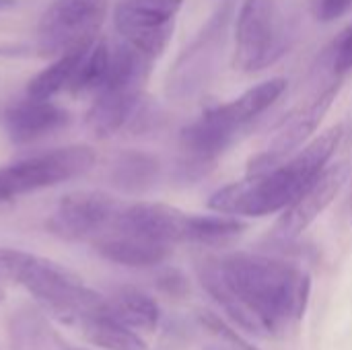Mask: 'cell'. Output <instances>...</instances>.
Segmentation results:
<instances>
[{
  "mask_svg": "<svg viewBox=\"0 0 352 350\" xmlns=\"http://www.w3.org/2000/svg\"><path fill=\"white\" fill-rule=\"evenodd\" d=\"M19 285L64 324H78L107 307L105 297L89 289L80 276L45 258L33 256Z\"/></svg>",
  "mask_w": 352,
  "mask_h": 350,
  "instance_id": "277c9868",
  "label": "cell"
},
{
  "mask_svg": "<svg viewBox=\"0 0 352 350\" xmlns=\"http://www.w3.org/2000/svg\"><path fill=\"white\" fill-rule=\"evenodd\" d=\"M10 350H80L66 344L35 307H21L8 318Z\"/></svg>",
  "mask_w": 352,
  "mask_h": 350,
  "instance_id": "9a60e30c",
  "label": "cell"
},
{
  "mask_svg": "<svg viewBox=\"0 0 352 350\" xmlns=\"http://www.w3.org/2000/svg\"><path fill=\"white\" fill-rule=\"evenodd\" d=\"M80 326V334L95 344L97 349L103 350H148L146 342L140 338V334L128 326H124L122 322L113 320L105 311L89 316L85 320L78 322Z\"/></svg>",
  "mask_w": 352,
  "mask_h": 350,
  "instance_id": "ac0fdd59",
  "label": "cell"
},
{
  "mask_svg": "<svg viewBox=\"0 0 352 350\" xmlns=\"http://www.w3.org/2000/svg\"><path fill=\"white\" fill-rule=\"evenodd\" d=\"M89 45H82V47H76V50H70V52L58 56L47 68L37 72L27 85V97L52 99L60 91H68V85L74 76V70H76V66H78V62H80V58Z\"/></svg>",
  "mask_w": 352,
  "mask_h": 350,
  "instance_id": "ffe728a7",
  "label": "cell"
},
{
  "mask_svg": "<svg viewBox=\"0 0 352 350\" xmlns=\"http://www.w3.org/2000/svg\"><path fill=\"white\" fill-rule=\"evenodd\" d=\"M351 8L352 0H314V14L324 23L344 17Z\"/></svg>",
  "mask_w": 352,
  "mask_h": 350,
  "instance_id": "cb8c5ba5",
  "label": "cell"
},
{
  "mask_svg": "<svg viewBox=\"0 0 352 350\" xmlns=\"http://www.w3.org/2000/svg\"><path fill=\"white\" fill-rule=\"evenodd\" d=\"M31 258H33V254L21 252V250H10V248H0V285L2 283L19 285Z\"/></svg>",
  "mask_w": 352,
  "mask_h": 350,
  "instance_id": "7402d4cb",
  "label": "cell"
},
{
  "mask_svg": "<svg viewBox=\"0 0 352 350\" xmlns=\"http://www.w3.org/2000/svg\"><path fill=\"white\" fill-rule=\"evenodd\" d=\"M338 91H340V85L332 83L324 91H320L303 109H299L293 116V120H289L283 126V130L276 134L272 144L250 163V173L268 171V169L280 165L283 161H287L301 146H305V142L316 134V130L320 128L324 116L332 107Z\"/></svg>",
  "mask_w": 352,
  "mask_h": 350,
  "instance_id": "30bf717a",
  "label": "cell"
},
{
  "mask_svg": "<svg viewBox=\"0 0 352 350\" xmlns=\"http://www.w3.org/2000/svg\"><path fill=\"white\" fill-rule=\"evenodd\" d=\"M109 12V0H54L37 25L35 50L62 56L97 39Z\"/></svg>",
  "mask_w": 352,
  "mask_h": 350,
  "instance_id": "8992f818",
  "label": "cell"
},
{
  "mask_svg": "<svg viewBox=\"0 0 352 350\" xmlns=\"http://www.w3.org/2000/svg\"><path fill=\"white\" fill-rule=\"evenodd\" d=\"M157 175V161L142 153H124L118 157L111 182L116 188L124 192H140L148 188L153 177Z\"/></svg>",
  "mask_w": 352,
  "mask_h": 350,
  "instance_id": "44dd1931",
  "label": "cell"
},
{
  "mask_svg": "<svg viewBox=\"0 0 352 350\" xmlns=\"http://www.w3.org/2000/svg\"><path fill=\"white\" fill-rule=\"evenodd\" d=\"M16 6V0H0V10H10Z\"/></svg>",
  "mask_w": 352,
  "mask_h": 350,
  "instance_id": "484cf974",
  "label": "cell"
},
{
  "mask_svg": "<svg viewBox=\"0 0 352 350\" xmlns=\"http://www.w3.org/2000/svg\"><path fill=\"white\" fill-rule=\"evenodd\" d=\"M192 219L175 206L159 204V202H136L124 206L113 227L136 233L140 237L159 241V243H182L190 241L192 233Z\"/></svg>",
  "mask_w": 352,
  "mask_h": 350,
  "instance_id": "8fae6325",
  "label": "cell"
},
{
  "mask_svg": "<svg viewBox=\"0 0 352 350\" xmlns=\"http://www.w3.org/2000/svg\"><path fill=\"white\" fill-rule=\"evenodd\" d=\"M342 136V124L328 128L280 165L268 171L248 173L245 179L217 190L208 200V208L231 217H268L283 212L328 167Z\"/></svg>",
  "mask_w": 352,
  "mask_h": 350,
  "instance_id": "7a4b0ae2",
  "label": "cell"
},
{
  "mask_svg": "<svg viewBox=\"0 0 352 350\" xmlns=\"http://www.w3.org/2000/svg\"><path fill=\"white\" fill-rule=\"evenodd\" d=\"M93 248L101 258L120 266H130V268L159 266L171 254V245L140 237L136 233H130L118 227H111L99 237H95Z\"/></svg>",
  "mask_w": 352,
  "mask_h": 350,
  "instance_id": "4fadbf2b",
  "label": "cell"
},
{
  "mask_svg": "<svg viewBox=\"0 0 352 350\" xmlns=\"http://www.w3.org/2000/svg\"><path fill=\"white\" fill-rule=\"evenodd\" d=\"M182 4L184 0H122L113 23L124 41L155 60L171 41Z\"/></svg>",
  "mask_w": 352,
  "mask_h": 350,
  "instance_id": "ba28073f",
  "label": "cell"
},
{
  "mask_svg": "<svg viewBox=\"0 0 352 350\" xmlns=\"http://www.w3.org/2000/svg\"><path fill=\"white\" fill-rule=\"evenodd\" d=\"M297 37V17L289 0H243L235 21L233 64L258 72L276 64Z\"/></svg>",
  "mask_w": 352,
  "mask_h": 350,
  "instance_id": "3957f363",
  "label": "cell"
},
{
  "mask_svg": "<svg viewBox=\"0 0 352 350\" xmlns=\"http://www.w3.org/2000/svg\"><path fill=\"white\" fill-rule=\"evenodd\" d=\"M287 89V80L285 78H270L264 80L252 89H248L245 93H241L237 99L210 109L208 113L229 132H237L241 126H245L248 122L256 120L260 113H264Z\"/></svg>",
  "mask_w": 352,
  "mask_h": 350,
  "instance_id": "5bb4252c",
  "label": "cell"
},
{
  "mask_svg": "<svg viewBox=\"0 0 352 350\" xmlns=\"http://www.w3.org/2000/svg\"><path fill=\"white\" fill-rule=\"evenodd\" d=\"M70 122V113L52 99H33L12 103L4 113V128L14 144L41 140Z\"/></svg>",
  "mask_w": 352,
  "mask_h": 350,
  "instance_id": "7c38bea8",
  "label": "cell"
},
{
  "mask_svg": "<svg viewBox=\"0 0 352 350\" xmlns=\"http://www.w3.org/2000/svg\"><path fill=\"white\" fill-rule=\"evenodd\" d=\"M122 204L101 190H74L60 198L47 219V231L64 241H93L113 227Z\"/></svg>",
  "mask_w": 352,
  "mask_h": 350,
  "instance_id": "52a82bcc",
  "label": "cell"
},
{
  "mask_svg": "<svg viewBox=\"0 0 352 350\" xmlns=\"http://www.w3.org/2000/svg\"><path fill=\"white\" fill-rule=\"evenodd\" d=\"M159 289L169 293V295H177V293L184 291V278L177 272H165L159 278Z\"/></svg>",
  "mask_w": 352,
  "mask_h": 350,
  "instance_id": "d4e9b609",
  "label": "cell"
},
{
  "mask_svg": "<svg viewBox=\"0 0 352 350\" xmlns=\"http://www.w3.org/2000/svg\"><path fill=\"white\" fill-rule=\"evenodd\" d=\"M95 159L89 144H68L4 165L0 167V204L76 179L95 165Z\"/></svg>",
  "mask_w": 352,
  "mask_h": 350,
  "instance_id": "5b68a950",
  "label": "cell"
},
{
  "mask_svg": "<svg viewBox=\"0 0 352 350\" xmlns=\"http://www.w3.org/2000/svg\"><path fill=\"white\" fill-rule=\"evenodd\" d=\"M243 350H258V349H256V347H250V344H245V347H243Z\"/></svg>",
  "mask_w": 352,
  "mask_h": 350,
  "instance_id": "4316f807",
  "label": "cell"
},
{
  "mask_svg": "<svg viewBox=\"0 0 352 350\" xmlns=\"http://www.w3.org/2000/svg\"><path fill=\"white\" fill-rule=\"evenodd\" d=\"M109 60H111V47L107 43V39L97 37L82 54L74 76L68 85V91L78 97V95H95L109 72Z\"/></svg>",
  "mask_w": 352,
  "mask_h": 350,
  "instance_id": "d6986e66",
  "label": "cell"
},
{
  "mask_svg": "<svg viewBox=\"0 0 352 350\" xmlns=\"http://www.w3.org/2000/svg\"><path fill=\"white\" fill-rule=\"evenodd\" d=\"M332 64L338 74L352 70V23L344 31H340L332 45Z\"/></svg>",
  "mask_w": 352,
  "mask_h": 350,
  "instance_id": "603a6c76",
  "label": "cell"
},
{
  "mask_svg": "<svg viewBox=\"0 0 352 350\" xmlns=\"http://www.w3.org/2000/svg\"><path fill=\"white\" fill-rule=\"evenodd\" d=\"M140 95L130 93H113V91H99L95 95L93 105L87 111V126L97 138H107L120 132L130 120L138 116L140 109Z\"/></svg>",
  "mask_w": 352,
  "mask_h": 350,
  "instance_id": "2e32d148",
  "label": "cell"
},
{
  "mask_svg": "<svg viewBox=\"0 0 352 350\" xmlns=\"http://www.w3.org/2000/svg\"><path fill=\"white\" fill-rule=\"evenodd\" d=\"M349 165H328L283 212L274 225L272 235L280 241H293L303 235L316 219L336 200L349 179Z\"/></svg>",
  "mask_w": 352,
  "mask_h": 350,
  "instance_id": "9c48e42d",
  "label": "cell"
},
{
  "mask_svg": "<svg viewBox=\"0 0 352 350\" xmlns=\"http://www.w3.org/2000/svg\"><path fill=\"white\" fill-rule=\"evenodd\" d=\"M107 301V314L136 332H155L161 320L157 301L132 287L118 289Z\"/></svg>",
  "mask_w": 352,
  "mask_h": 350,
  "instance_id": "e0dca14e",
  "label": "cell"
},
{
  "mask_svg": "<svg viewBox=\"0 0 352 350\" xmlns=\"http://www.w3.org/2000/svg\"><path fill=\"white\" fill-rule=\"evenodd\" d=\"M202 285L245 332L278 336L307 307L311 281L301 268L256 254H231L200 270Z\"/></svg>",
  "mask_w": 352,
  "mask_h": 350,
  "instance_id": "6da1fadb",
  "label": "cell"
}]
</instances>
